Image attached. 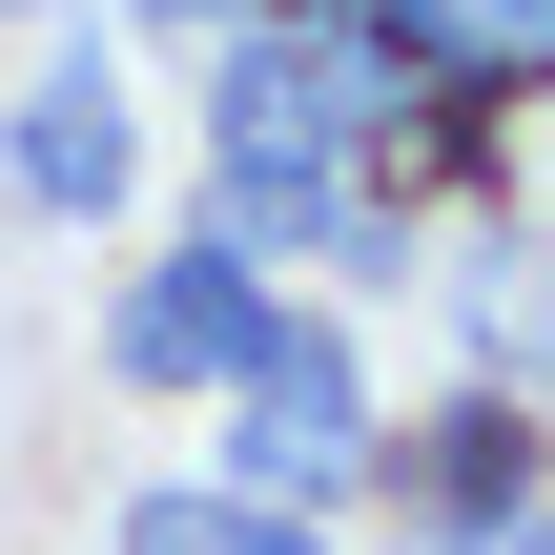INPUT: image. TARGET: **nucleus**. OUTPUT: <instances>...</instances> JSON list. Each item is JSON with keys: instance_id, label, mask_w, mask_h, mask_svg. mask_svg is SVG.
Wrapping results in <instances>:
<instances>
[{"instance_id": "f257e3e1", "label": "nucleus", "mask_w": 555, "mask_h": 555, "mask_svg": "<svg viewBox=\"0 0 555 555\" xmlns=\"http://www.w3.org/2000/svg\"><path fill=\"white\" fill-rule=\"evenodd\" d=\"M206 391H227V494L330 515V494L371 474V371H350V330H330V309H288V288H268V330H247Z\"/></svg>"}, {"instance_id": "423d86ee", "label": "nucleus", "mask_w": 555, "mask_h": 555, "mask_svg": "<svg viewBox=\"0 0 555 555\" xmlns=\"http://www.w3.org/2000/svg\"><path fill=\"white\" fill-rule=\"evenodd\" d=\"M144 21H185V41H227V21H247V0H144Z\"/></svg>"}, {"instance_id": "7ed1b4c3", "label": "nucleus", "mask_w": 555, "mask_h": 555, "mask_svg": "<svg viewBox=\"0 0 555 555\" xmlns=\"http://www.w3.org/2000/svg\"><path fill=\"white\" fill-rule=\"evenodd\" d=\"M0 185L41 206V227H103L124 185H144V103H124V62L82 41V62H41L21 103H0Z\"/></svg>"}, {"instance_id": "20e7f679", "label": "nucleus", "mask_w": 555, "mask_h": 555, "mask_svg": "<svg viewBox=\"0 0 555 555\" xmlns=\"http://www.w3.org/2000/svg\"><path fill=\"white\" fill-rule=\"evenodd\" d=\"M247 330H268V268H247L227 227H185V247H144V268H124V309H103V371H124V391H206Z\"/></svg>"}, {"instance_id": "f03ea898", "label": "nucleus", "mask_w": 555, "mask_h": 555, "mask_svg": "<svg viewBox=\"0 0 555 555\" xmlns=\"http://www.w3.org/2000/svg\"><path fill=\"white\" fill-rule=\"evenodd\" d=\"M350 494H391L412 555H515L535 535V391L494 371V391H453V412H412V433L371 412V474H350Z\"/></svg>"}, {"instance_id": "39448f33", "label": "nucleus", "mask_w": 555, "mask_h": 555, "mask_svg": "<svg viewBox=\"0 0 555 555\" xmlns=\"http://www.w3.org/2000/svg\"><path fill=\"white\" fill-rule=\"evenodd\" d=\"M124 555H330V535H309V515H268V494H227V474H206V494H144V515H124Z\"/></svg>"}, {"instance_id": "0eeeda50", "label": "nucleus", "mask_w": 555, "mask_h": 555, "mask_svg": "<svg viewBox=\"0 0 555 555\" xmlns=\"http://www.w3.org/2000/svg\"><path fill=\"white\" fill-rule=\"evenodd\" d=\"M0 21H21V0H0Z\"/></svg>"}]
</instances>
